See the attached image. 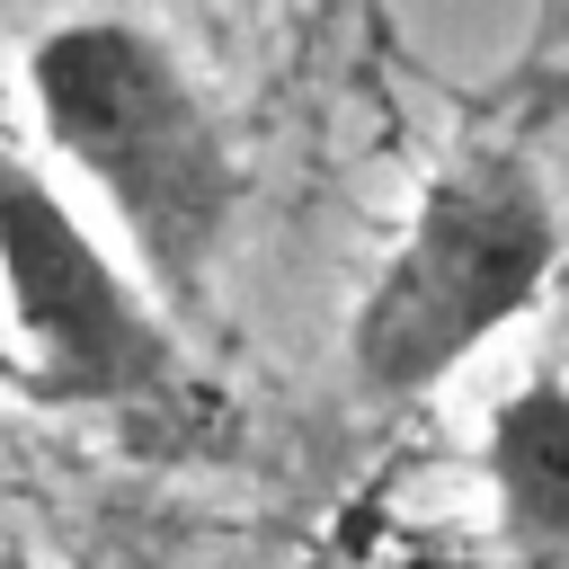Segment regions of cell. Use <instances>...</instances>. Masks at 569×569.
<instances>
[{
  "instance_id": "obj_1",
  "label": "cell",
  "mask_w": 569,
  "mask_h": 569,
  "mask_svg": "<svg viewBox=\"0 0 569 569\" xmlns=\"http://www.w3.org/2000/svg\"><path fill=\"white\" fill-rule=\"evenodd\" d=\"M27 89L53 151L124 222L142 276L196 302L240 213V160L187 62L133 18H71L27 53Z\"/></svg>"
},
{
  "instance_id": "obj_2",
  "label": "cell",
  "mask_w": 569,
  "mask_h": 569,
  "mask_svg": "<svg viewBox=\"0 0 569 569\" xmlns=\"http://www.w3.org/2000/svg\"><path fill=\"white\" fill-rule=\"evenodd\" d=\"M560 276V213L525 151L471 142L453 151L382 276L347 320V373L365 400H418L498 329H516Z\"/></svg>"
},
{
  "instance_id": "obj_3",
  "label": "cell",
  "mask_w": 569,
  "mask_h": 569,
  "mask_svg": "<svg viewBox=\"0 0 569 569\" xmlns=\"http://www.w3.org/2000/svg\"><path fill=\"white\" fill-rule=\"evenodd\" d=\"M0 284L27 338V382L44 400L133 409L178 382L169 320L133 293V276L80 231V213L27 160H0Z\"/></svg>"
},
{
  "instance_id": "obj_4",
  "label": "cell",
  "mask_w": 569,
  "mask_h": 569,
  "mask_svg": "<svg viewBox=\"0 0 569 569\" xmlns=\"http://www.w3.org/2000/svg\"><path fill=\"white\" fill-rule=\"evenodd\" d=\"M489 507L516 569H569V373H533L498 400L489 445Z\"/></svg>"
},
{
  "instance_id": "obj_5",
  "label": "cell",
  "mask_w": 569,
  "mask_h": 569,
  "mask_svg": "<svg viewBox=\"0 0 569 569\" xmlns=\"http://www.w3.org/2000/svg\"><path fill=\"white\" fill-rule=\"evenodd\" d=\"M0 569H18V560H0Z\"/></svg>"
}]
</instances>
